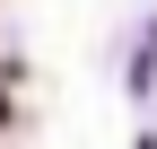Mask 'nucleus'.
Returning a JSON list of instances; mask_svg holds the SVG:
<instances>
[{
	"mask_svg": "<svg viewBox=\"0 0 157 149\" xmlns=\"http://www.w3.org/2000/svg\"><path fill=\"white\" fill-rule=\"evenodd\" d=\"M140 149H157V140H140Z\"/></svg>",
	"mask_w": 157,
	"mask_h": 149,
	"instance_id": "obj_1",
	"label": "nucleus"
}]
</instances>
